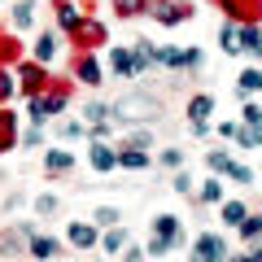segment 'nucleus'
I'll use <instances>...</instances> for the list:
<instances>
[{
  "label": "nucleus",
  "instance_id": "f257e3e1",
  "mask_svg": "<svg viewBox=\"0 0 262 262\" xmlns=\"http://www.w3.org/2000/svg\"><path fill=\"white\" fill-rule=\"evenodd\" d=\"M66 101H70V92H66V88H44V92L31 96V118H35V122L53 118L57 110H66Z\"/></svg>",
  "mask_w": 262,
  "mask_h": 262
},
{
  "label": "nucleus",
  "instance_id": "f03ea898",
  "mask_svg": "<svg viewBox=\"0 0 262 262\" xmlns=\"http://www.w3.org/2000/svg\"><path fill=\"white\" fill-rule=\"evenodd\" d=\"M175 241H184L179 219H175V214H158V223H153V241H149V253H166Z\"/></svg>",
  "mask_w": 262,
  "mask_h": 262
},
{
  "label": "nucleus",
  "instance_id": "7ed1b4c3",
  "mask_svg": "<svg viewBox=\"0 0 262 262\" xmlns=\"http://www.w3.org/2000/svg\"><path fill=\"white\" fill-rule=\"evenodd\" d=\"M223 253H227V245L214 232L196 236V245H192V262H223Z\"/></svg>",
  "mask_w": 262,
  "mask_h": 262
},
{
  "label": "nucleus",
  "instance_id": "20e7f679",
  "mask_svg": "<svg viewBox=\"0 0 262 262\" xmlns=\"http://www.w3.org/2000/svg\"><path fill=\"white\" fill-rule=\"evenodd\" d=\"M18 79H22V92H27V96H35V92H44V88H48V75H44V66H39V61L18 66Z\"/></svg>",
  "mask_w": 262,
  "mask_h": 262
},
{
  "label": "nucleus",
  "instance_id": "39448f33",
  "mask_svg": "<svg viewBox=\"0 0 262 262\" xmlns=\"http://www.w3.org/2000/svg\"><path fill=\"white\" fill-rule=\"evenodd\" d=\"M153 61L179 70V66H196V61H201V53H196V48H158V53H153Z\"/></svg>",
  "mask_w": 262,
  "mask_h": 262
},
{
  "label": "nucleus",
  "instance_id": "423d86ee",
  "mask_svg": "<svg viewBox=\"0 0 262 262\" xmlns=\"http://www.w3.org/2000/svg\"><path fill=\"white\" fill-rule=\"evenodd\" d=\"M114 114H122V118H149V114H158V105H153L149 96H122V101L114 105Z\"/></svg>",
  "mask_w": 262,
  "mask_h": 262
},
{
  "label": "nucleus",
  "instance_id": "0eeeda50",
  "mask_svg": "<svg viewBox=\"0 0 262 262\" xmlns=\"http://www.w3.org/2000/svg\"><path fill=\"white\" fill-rule=\"evenodd\" d=\"M70 35H75L83 48H96V44H105V27H101V22H92V18H79V27L70 31Z\"/></svg>",
  "mask_w": 262,
  "mask_h": 262
},
{
  "label": "nucleus",
  "instance_id": "6e6552de",
  "mask_svg": "<svg viewBox=\"0 0 262 262\" xmlns=\"http://www.w3.org/2000/svg\"><path fill=\"white\" fill-rule=\"evenodd\" d=\"M188 13H192V9H188V5H175V0H162L158 9H153V18H158L162 27H179V22H184Z\"/></svg>",
  "mask_w": 262,
  "mask_h": 262
},
{
  "label": "nucleus",
  "instance_id": "1a4fd4ad",
  "mask_svg": "<svg viewBox=\"0 0 262 262\" xmlns=\"http://www.w3.org/2000/svg\"><path fill=\"white\" fill-rule=\"evenodd\" d=\"M70 166H75V153H66V149H48L44 153V170L48 175H66Z\"/></svg>",
  "mask_w": 262,
  "mask_h": 262
},
{
  "label": "nucleus",
  "instance_id": "9d476101",
  "mask_svg": "<svg viewBox=\"0 0 262 262\" xmlns=\"http://www.w3.org/2000/svg\"><path fill=\"white\" fill-rule=\"evenodd\" d=\"M75 79L88 83V88L101 83V66H96V57H79V61H75Z\"/></svg>",
  "mask_w": 262,
  "mask_h": 262
},
{
  "label": "nucleus",
  "instance_id": "9b49d317",
  "mask_svg": "<svg viewBox=\"0 0 262 262\" xmlns=\"http://www.w3.org/2000/svg\"><path fill=\"white\" fill-rule=\"evenodd\" d=\"M13 140H18V118H13V114L0 105V153L13 149Z\"/></svg>",
  "mask_w": 262,
  "mask_h": 262
},
{
  "label": "nucleus",
  "instance_id": "f8f14e48",
  "mask_svg": "<svg viewBox=\"0 0 262 262\" xmlns=\"http://www.w3.org/2000/svg\"><path fill=\"white\" fill-rule=\"evenodd\" d=\"M92 166L96 170H114V166H118V149H110L105 140H96L92 144Z\"/></svg>",
  "mask_w": 262,
  "mask_h": 262
},
{
  "label": "nucleus",
  "instance_id": "ddd939ff",
  "mask_svg": "<svg viewBox=\"0 0 262 262\" xmlns=\"http://www.w3.org/2000/svg\"><path fill=\"white\" fill-rule=\"evenodd\" d=\"M66 236H70V245H79V249H92V245H96V227L92 223H70Z\"/></svg>",
  "mask_w": 262,
  "mask_h": 262
},
{
  "label": "nucleus",
  "instance_id": "4468645a",
  "mask_svg": "<svg viewBox=\"0 0 262 262\" xmlns=\"http://www.w3.org/2000/svg\"><path fill=\"white\" fill-rule=\"evenodd\" d=\"M31 57H35L39 66H48V61H53V57H57V39H53V35H48V31H44V35H39L35 44H31Z\"/></svg>",
  "mask_w": 262,
  "mask_h": 262
},
{
  "label": "nucleus",
  "instance_id": "2eb2a0df",
  "mask_svg": "<svg viewBox=\"0 0 262 262\" xmlns=\"http://www.w3.org/2000/svg\"><path fill=\"white\" fill-rule=\"evenodd\" d=\"M236 39H241V48H249V53H262V31L253 27V22L236 27Z\"/></svg>",
  "mask_w": 262,
  "mask_h": 262
},
{
  "label": "nucleus",
  "instance_id": "dca6fc26",
  "mask_svg": "<svg viewBox=\"0 0 262 262\" xmlns=\"http://www.w3.org/2000/svg\"><path fill=\"white\" fill-rule=\"evenodd\" d=\"M258 5H262V0H223V9L227 13H232V18H258Z\"/></svg>",
  "mask_w": 262,
  "mask_h": 262
},
{
  "label": "nucleus",
  "instance_id": "f3484780",
  "mask_svg": "<svg viewBox=\"0 0 262 262\" xmlns=\"http://www.w3.org/2000/svg\"><path fill=\"white\" fill-rule=\"evenodd\" d=\"M210 114H214V96H192L188 101V118L192 122H206Z\"/></svg>",
  "mask_w": 262,
  "mask_h": 262
},
{
  "label": "nucleus",
  "instance_id": "a211bd4d",
  "mask_svg": "<svg viewBox=\"0 0 262 262\" xmlns=\"http://www.w3.org/2000/svg\"><path fill=\"white\" fill-rule=\"evenodd\" d=\"M110 66H114V75L136 79V66H131V53H127V48H114V53H110Z\"/></svg>",
  "mask_w": 262,
  "mask_h": 262
},
{
  "label": "nucleus",
  "instance_id": "6ab92c4d",
  "mask_svg": "<svg viewBox=\"0 0 262 262\" xmlns=\"http://www.w3.org/2000/svg\"><path fill=\"white\" fill-rule=\"evenodd\" d=\"M118 166H127V170H144V166H149V153L131 144V149H122V153H118Z\"/></svg>",
  "mask_w": 262,
  "mask_h": 262
},
{
  "label": "nucleus",
  "instance_id": "aec40b11",
  "mask_svg": "<svg viewBox=\"0 0 262 262\" xmlns=\"http://www.w3.org/2000/svg\"><path fill=\"white\" fill-rule=\"evenodd\" d=\"M27 236H31V253H35L39 262L57 253V241H53V236H35V232H27Z\"/></svg>",
  "mask_w": 262,
  "mask_h": 262
},
{
  "label": "nucleus",
  "instance_id": "412c9836",
  "mask_svg": "<svg viewBox=\"0 0 262 262\" xmlns=\"http://www.w3.org/2000/svg\"><path fill=\"white\" fill-rule=\"evenodd\" d=\"M153 53H158V48H149V39H140V44H136V53H131V66H136V75L153 66Z\"/></svg>",
  "mask_w": 262,
  "mask_h": 262
},
{
  "label": "nucleus",
  "instance_id": "4be33fe9",
  "mask_svg": "<svg viewBox=\"0 0 262 262\" xmlns=\"http://www.w3.org/2000/svg\"><path fill=\"white\" fill-rule=\"evenodd\" d=\"M57 18H61L66 31H75V27H79V9L70 5V0H57Z\"/></svg>",
  "mask_w": 262,
  "mask_h": 262
},
{
  "label": "nucleus",
  "instance_id": "5701e85b",
  "mask_svg": "<svg viewBox=\"0 0 262 262\" xmlns=\"http://www.w3.org/2000/svg\"><path fill=\"white\" fill-rule=\"evenodd\" d=\"M13 22H18V27H31V22H35V0H18V5H13Z\"/></svg>",
  "mask_w": 262,
  "mask_h": 262
},
{
  "label": "nucleus",
  "instance_id": "b1692460",
  "mask_svg": "<svg viewBox=\"0 0 262 262\" xmlns=\"http://www.w3.org/2000/svg\"><path fill=\"white\" fill-rule=\"evenodd\" d=\"M206 166L214 170V175H227V170H232V158H227L223 149H214V153H206Z\"/></svg>",
  "mask_w": 262,
  "mask_h": 262
},
{
  "label": "nucleus",
  "instance_id": "393cba45",
  "mask_svg": "<svg viewBox=\"0 0 262 262\" xmlns=\"http://www.w3.org/2000/svg\"><path fill=\"white\" fill-rule=\"evenodd\" d=\"M236 140H241V149H258L262 144V127H236Z\"/></svg>",
  "mask_w": 262,
  "mask_h": 262
},
{
  "label": "nucleus",
  "instance_id": "a878e982",
  "mask_svg": "<svg viewBox=\"0 0 262 262\" xmlns=\"http://www.w3.org/2000/svg\"><path fill=\"white\" fill-rule=\"evenodd\" d=\"M236 227H241V236H245V241H253V236H262V214H253V219L245 214Z\"/></svg>",
  "mask_w": 262,
  "mask_h": 262
},
{
  "label": "nucleus",
  "instance_id": "bb28decb",
  "mask_svg": "<svg viewBox=\"0 0 262 262\" xmlns=\"http://www.w3.org/2000/svg\"><path fill=\"white\" fill-rule=\"evenodd\" d=\"M122 245H127V236H122L118 227H114V232H105V241H101V249H105V253H110V258H114V253H118Z\"/></svg>",
  "mask_w": 262,
  "mask_h": 262
},
{
  "label": "nucleus",
  "instance_id": "cd10ccee",
  "mask_svg": "<svg viewBox=\"0 0 262 262\" xmlns=\"http://www.w3.org/2000/svg\"><path fill=\"white\" fill-rule=\"evenodd\" d=\"M241 92H262V70H245L241 75Z\"/></svg>",
  "mask_w": 262,
  "mask_h": 262
},
{
  "label": "nucleus",
  "instance_id": "c85d7f7f",
  "mask_svg": "<svg viewBox=\"0 0 262 262\" xmlns=\"http://www.w3.org/2000/svg\"><path fill=\"white\" fill-rule=\"evenodd\" d=\"M201 201H206V206H214V201H223V184H219V179H210V184L201 188Z\"/></svg>",
  "mask_w": 262,
  "mask_h": 262
},
{
  "label": "nucleus",
  "instance_id": "c756f323",
  "mask_svg": "<svg viewBox=\"0 0 262 262\" xmlns=\"http://www.w3.org/2000/svg\"><path fill=\"white\" fill-rule=\"evenodd\" d=\"M88 122H110V114H114V105H88Z\"/></svg>",
  "mask_w": 262,
  "mask_h": 262
},
{
  "label": "nucleus",
  "instance_id": "7c9ffc66",
  "mask_svg": "<svg viewBox=\"0 0 262 262\" xmlns=\"http://www.w3.org/2000/svg\"><path fill=\"white\" fill-rule=\"evenodd\" d=\"M241 219H245V206H241V201H227V206H223V223H241Z\"/></svg>",
  "mask_w": 262,
  "mask_h": 262
},
{
  "label": "nucleus",
  "instance_id": "2f4dec72",
  "mask_svg": "<svg viewBox=\"0 0 262 262\" xmlns=\"http://www.w3.org/2000/svg\"><path fill=\"white\" fill-rule=\"evenodd\" d=\"M114 5H118L122 18H136V13H144V0H114Z\"/></svg>",
  "mask_w": 262,
  "mask_h": 262
},
{
  "label": "nucleus",
  "instance_id": "473e14b6",
  "mask_svg": "<svg viewBox=\"0 0 262 262\" xmlns=\"http://www.w3.org/2000/svg\"><path fill=\"white\" fill-rule=\"evenodd\" d=\"M223 48H227V53H241V39H236V22H227V27H223Z\"/></svg>",
  "mask_w": 262,
  "mask_h": 262
},
{
  "label": "nucleus",
  "instance_id": "72a5a7b5",
  "mask_svg": "<svg viewBox=\"0 0 262 262\" xmlns=\"http://www.w3.org/2000/svg\"><path fill=\"white\" fill-rule=\"evenodd\" d=\"M61 136H66V140H75V136H88V127L79 118H70V122H61Z\"/></svg>",
  "mask_w": 262,
  "mask_h": 262
},
{
  "label": "nucleus",
  "instance_id": "f704fd0d",
  "mask_svg": "<svg viewBox=\"0 0 262 262\" xmlns=\"http://www.w3.org/2000/svg\"><path fill=\"white\" fill-rule=\"evenodd\" d=\"M227 175H232L236 184H253V170H249V166H241V162H232V170H227Z\"/></svg>",
  "mask_w": 262,
  "mask_h": 262
},
{
  "label": "nucleus",
  "instance_id": "c9c22d12",
  "mask_svg": "<svg viewBox=\"0 0 262 262\" xmlns=\"http://www.w3.org/2000/svg\"><path fill=\"white\" fill-rule=\"evenodd\" d=\"M245 127H262V105H245Z\"/></svg>",
  "mask_w": 262,
  "mask_h": 262
},
{
  "label": "nucleus",
  "instance_id": "e433bc0d",
  "mask_svg": "<svg viewBox=\"0 0 262 262\" xmlns=\"http://www.w3.org/2000/svg\"><path fill=\"white\" fill-rule=\"evenodd\" d=\"M9 96H13V75H9V70H0V105L9 101Z\"/></svg>",
  "mask_w": 262,
  "mask_h": 262
},
{
  "label": "nucleus",
  "instance_id": "4c0bfd02",
  "mask_svg": "<svg viewBox=\"0 0 262 262\" xmlns=\"http://www.w3.org/2000/svg\"><path fill=\"white\" fill-rule=\"evenodd\" d=\"M0 57H5V61H18V44H13V39H5V44H0Z\"/></svg>",
  "mask_w": 262,
  "mask_h": 262
},
{
  "label": "nucleus",
  "instance_id": "58836bf2",
  "mask_svg": "<svg viewBox=\"0 0 262 262\" xmlns=\"http://www.w3.org/2000/svg\"><path fill=\"white\" fill-rule=\"evenodd\" d=\"M114 219H118V210H96V223L101 227H114Z\"/></svg>",
  "mask_w": 262,
  "mask_h": 262
},
{
  "label": "nucleus",
  "instance_id": "ea45409f",
  "mask_svg": "<svg viewBox=\"0 0 262 262\" xmlns=\"http://www.w3.org/2000/svg\"><path fill=\"white\" fill-rule=\"evenodd\" d=\"M162 162H166V166H179V162H184V153H179V149H162Z\"/></svg>",
  "mask_w": 262,
  "mask_h": 262
},
{
  "label": "nucleus",
  "instance_id": "a19ab883",
  "mask_svg": "<svg viewBox=\"0 0 262 262\" xmlns=\"http://www.w3.org/2000/svg\"><path fill=\"white\" fill-rule=\"evenodd\" d=\"M35 210H39V214H53V210H57V201H53V196H39V201H35Z\"/></svg>",
  "mask_w": 262,
  "mask_h": 262
},
{
  "label": "nucleus",
  "instance_id": "79ce46f5",
  "mask_svg": "<svg viewBox=\"0 0 262 262\" xmlns=\"http://www.w3.org/2000/svg\"><path fill=\"white\" fill-rule=\"evenodd\" d=\"M170 188H175V192H188V188H192V179H188V175H175V179H170Z\"/></svg>",
  "mask_w": 262,
  "mask_h": 262
}]
</instances>
